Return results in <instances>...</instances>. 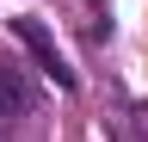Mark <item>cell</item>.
Returning <instances> with one entry per match:
<instances>
[{"mask_svg":"<svg viewBox=\"0 0 148 142\" xmlns=\"http://www.w3.org/2000/svg\"><path fill=\"white\" fill-rule=\"evenodd\" d=\"M12 37H18V43L31 49V62L43 68V74H49L56 86H74V68L62 62V49H56V37H49V31L37 25V19H12Z\"/></svg>","mask_w":148,"mask_h":142,"instance_id":"obj_1","label":"cell"}]
</instances>
